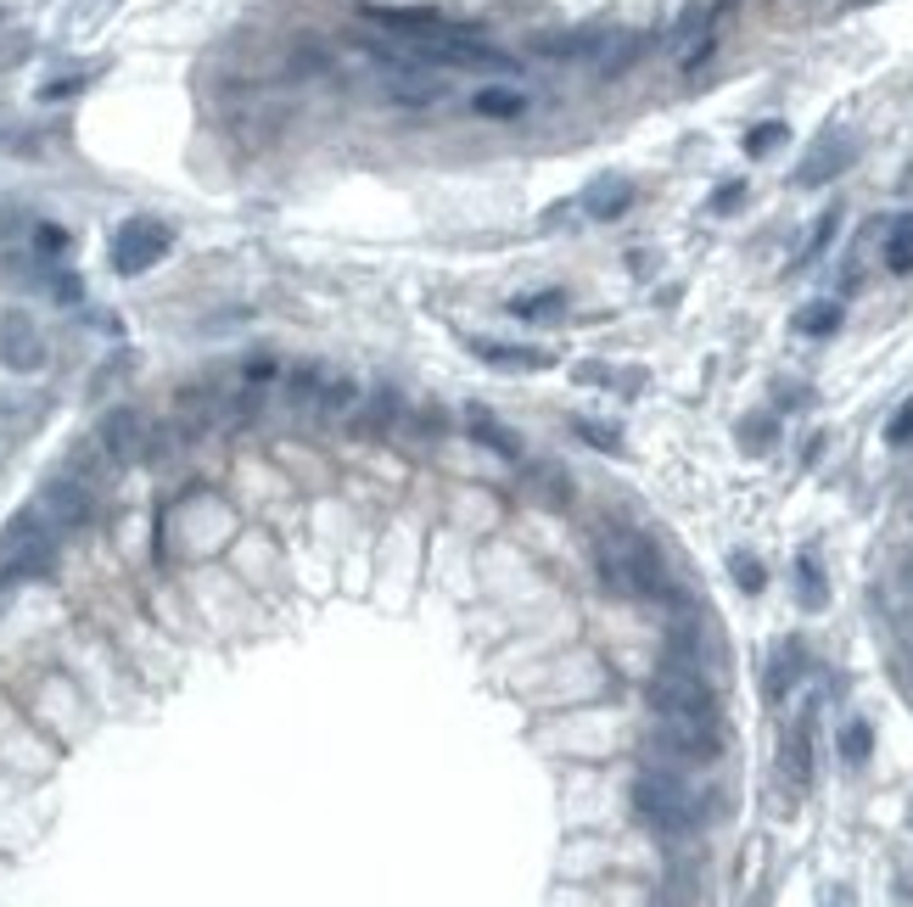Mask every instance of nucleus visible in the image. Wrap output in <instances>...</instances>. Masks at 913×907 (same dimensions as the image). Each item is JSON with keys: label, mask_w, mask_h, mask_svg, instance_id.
Returning <instances> with one entry per match:
<instances>
[{"label": "nucleus", "mask_w": 913, "mask_h": 907, "mask_svg": "<svg viewBox=\"0 0 913 907\" xmlns=\"http://www.w3.org/2000/svg\"><path fill=\"white\" fill-rule=\"evenodd\" d=\"M886 438H891V443H908V438H913V404H902V409L891 415V432H886Z\"/></svg>", "instance_id": "c85d7f7f"}, {"label": "nucleus", "mask_w": 913, "mask_h": 907, "mask_svg": "<svg viewBox=\"0 0 913 907\" xmlns=\"http://www.w3.org/2000/svg\"><path fill=\"white\" fill-rule=\"evenodd\" d=\"M886 269L891 275H908L913 269V213H902L886 235Z\"/></svg>", "instance_id": "dca6fc26"}, {"label": "nucleus", "mask_w": 913, "mask_h": 907, "mask_svg": "<svg viewBox=\"0 0 913 907\" xmlns=\"http://www.w3.org/2000/svg\"><path fill=\"white\" fill-rule=\"evenodd\" d=\"M51 560H57V538L39 521V510L18 515L12 527H7V538H0V566H7L12 578H45Z\"/></svg>", "instance_id": "20e7f679"}, {"label": "nucleus", "mask_w": 913, "mask_h": 907, "mask_svg": "<svg viewBox=\"0 0 913 907\" xmlns=\"http://www.w3.org/2000/svg\"><path fill=\"white\" fill-rule=\"evenodd\" d=\"M796 673H801V650H796V644H779V650H774V666H767V700H785V689L796 684Z\"/></svg>", "instance_id": "f3484780"}, {"label": "nucleus", "mask_w": 913, "mask_h": 907, "mask_svg": "<svg viewBox=\"0 0 913 907\" xmlns=\"http://www.w3.org/2000/svg\"><path fill=\"white\" fill-rule=\"evenodd\" d=\"M471 113L476 118H494V124H510V118L527 113V95L510 90V84H483V90L471 95Z\"/></svg>", "instance_id": "4468645a"}, {"label": "nucleus", "mask_w": 913, "mask_h": 907, "mask_svg": "<svg viewBox=\"0 0 913 907\" xmlns=\"http://www.w3.org/2000/svg\"><path fill=\"white\" fill-rule=\"evenodd\" d=\"M0 364H7L12 375H34L45 364V337H39V325L28 314H0Z\"/></svg>", "instance_id": "6e6552de"}, {"label": "nucleus", "mask_w": 913, "mask_h": 907, "mask_svg": "<svg viewBox=\"0 0 913 907\" xmlns=\"http://www.w3.org/2000/svg\"><path fill=\"white\" fill-rule=\"evenodd\" d=\"M650 745L672 761H712L724 751V729H717V718H656Z\"/></svg>", "instance_id": "423d86ee"}, {"label": "nucleus", "mask_w": 913, "mask_h": 907, "mask_svg": "<svg viewBox=\"0 0 913 907\" xmlns=\"http://www.w3.org/2000/svg\"><path fill=\"white\" fill-rule=\"evenodd\" d=\"M628 202H634V185L622 179V174H605V179H594V185L583 190V208H589L594 219H616V213H628Z\"/></svg>", "instance_id": "2eb2a0df"}, {"label": "nucleus", "mask_w": 913, "mask_h": 907, "mask_svg": "<svg viewBox=\"0 0 913 907\" xmlns=\"http://www.w3.org/2000/svg\"><path fill=\"white\" fill-rule=\"evenodd\" d=\"M510 314H516V319H533V325H550V319H560V314H566V292L516 298V303H510Z\"/></svg>", "instance_id": "6ab92c4d"}, {"label": "nucleus", "mask_w": 913, "mask_h": 907, "mask_svg": "<svg viewBox=\"0 0 913 907\" xmlns=\"http://www.w3.org/2000/svg\"><path fill=\"white\" fill-rule=\"evenodd\" d=\"M735 583H740L746 594H756V589H762L767 578H762V566H756L751 555H735Z\"/></svg>", "instance_id": "b1692460"}, {"label": "nucleus", "mask_w": 913, "mask_h": 907, "mask_svg": "<svg viewBox=\"0 0 913 907\" xmlns=\"http://www.w3.org/2000/svg\"><path fill=\"white\" fill-rule=\"evenodd\" d=\"M801 600H807L812 611H819V605H824V571H819V566H812V560H801Z\"/></svg>", "instance_id": "5701e85b"}, {"label": "nucleus", "mask_w": 913, "mask_h": 907, "mask_svg": "<svg viewBox=\"0 0 913 907\" xmlns=\"http://www.w3.org/2000/svg\"><path fill=\"white\" fill-rule=\"evenodd\" d=\"M51 292H57V303H73L79 298V275H51Z\"/></svg>", "instance_id": "7c9ffc66"}, {"label": "nucleus", "mask_w": 913, "mask_h": 907, "mask_svg": "<svg viewBox=\"0 0 913 907\" xmlns=\"http://www.w3.org/2000/svg\"><path fill=\"white\" fill-rule=\"evenodd\" d=\"M645 695H650L656 718H717L712 684L695 673V666H684V661H661Z\"/></svg>", "instance_id": "7ed1b4c3"}, {"label": "nucleus", "mask_w": 913, "mask_h": 907, "mask_svg": "<svg viewBox=\"0 0 913 907\" xmlns=\"http://www.w3.org/2000/svg\"><path fill=\"white\" fill-rule=\"evenodd\" d=\"M381 90H388V102L398 107H431L449 95V73L431 68V62H409V57H393L388 73H381Z\"/></svg>", "instance_id": "0eeeda50"}, {"label": "nucleus", "mask_w": 913, "mask_h": 907, "mask_svg": "<svg viewBox=\"0 0 913 907\" xmlns=\"http://www.w3.org/2000/svg\"><path fill=\"white\" fill-rule=\"evenodd\" d=\"M835 224H841V213H824V219H819V230H812V242H807V258H819V253L830 247V235H835Z\"/></svg>", "instance_id": "bb28decb"}, {"label": "nucleus", "mask_w": 913, "mask_h": 907, "mask_svg": "<svg viewBox=\"0 0 913 907\" xmlns=\"http://www.w3.org/2000/svg\"><path fill=\"white\" fill-rule=\"evenodd\" d=\"M846 163H852V140L830 135V140H819V152H812V158L796 168V185H824V179H835Z\"/></svg>", "instance_id": "f8f14e48"}, {"label": "nucleus", "mask_w": 913, "mask_h": 907, "mask_svg": "<svg viewBox=\"0 0 913 907\" xmlns=\"http://www.w3.org/2000/svg\"><path fill=\"white\" fill-rule=\"evenodd\" d=\"M605 45H611V34L605 28H578V34H544L539 39V51L544 57H555V62H583V57H605Z\"/></svg>", "instance_id": "9b49d317"}, {"label": "nucleus", "mask_w": 913, "mask_h": 907, "mask_svg": "<svg viewBox=\"0 0 913 907\" xmlns=\"http://www.w3.org/2000/svg\"><path fill=\"white\" fill-rule=\"evenodd\" d=\"M634 813L656 829V835H667V840H679V835H690L695 824H701V795L672 774V768H645L639 779H634Z\"/></svg>", "instance_id": "f257e3e1"}, {"label": "nucleus", "mask_w": 913, "mask_h": 907, "mask_svg": "<svg viewBox=\"0 0 913 907\" xmlns=\"http://www.w3.org/2000/svg\"><path fill=\"white\" fill-rule=\"evenodd\" d=\"M102 449H107L118 465L140 460V454H147V420H140L135 409H113V415L102 420Z\"/></svg>", "instance_id": "9d476101"}, {"label": "nucleus", "mask_w": 913, "mask_h": 907, "mask_svg": "<svg viewBox=\"0 0 913 907\" xmlns=\"http://www.w3.org/2000/svg\"><path fill=\"white\" fill-rule=\"evenodd\" d=\"M578 432H583V438H589V443H594V449H611V454H616V449H622V443H616V438H611V432H605V426H594V420H583V426H578Z\"/></svg>", "instance_id": "c756f323"}, {"label": "nucleus", "mask_w": 913, "mask_h": 907, "mask_svg": "<svg viewBox=\"0 0 913 907\" xmlns=\"http://www.w3.org/2000/svg\"><path fill=\"white\" fill-rule=\"evenodd\" d=\"M785 135H790L785 124H756V129L746 135V152H751V158H762V152H774V147H779Z\"/></svg>", "instance_id": "412c9836"}, {"label": "nucleus", "mask_w": 913, "mask_h": 907, "mask_svg": "<svg viewBox=\"0 0 913 907\" xmlns=\"http://www.w3.org/2000/svg\"><path fill=\"white\" fill-rule=\"evenodd\" d=\"M476 353H483L488 364H505V370H544L550 353L539 348H499V342H476Z\"/></svg>", "instance_id": "a211bd4d"}, {"label": "nucleus", "mask_w": 913, "mask_h": 907, "mask_svg": "<svg viewBox=\"0 0 913 907\" xmlns=\"http://www.w3.org/2000/svg\"><path fill=\"white\" fill-rule=\"evenodd\" d=\"M471 432H476V438H483L488 449H499V454H510V460H516V443H510V438L499 432V426H494L488 415H471Z\"/></svg>", "instance_id": "4be33fe9"}, {"label": "nucleus", "mask_w": 913, "mask_h": 907, "mask_svg": "<svg viewBox=\"0 0 913 907\" xmlns=\"http://www.w3.org/2000/svg\"><path fill=\"white\" fill-rule=\"evenodd\" d=\"M600 578H605V589L628 594V600H661L667 594L661 555L634 533H616V538L600 544Z\"/></svg>", "instance_id": "f03ea898"}, {"label": "nucleus", "mask_w": 913, "mask_h": 907, "mask_svg": "<svg viewBox=\"0 0 913 907\" xmlns=\"http://www.w3.org/2000/svg\"><path fill=\"white\" fill-rule=\"evenodd\" d=\"M39 521L45 527H84L90 521V493L73 482V476H62V482H51L39 493Z\"/></svg>", "instance_id": "1a4fd4ad"}, {"label": "nucleus", "mask_w": 913, "mask_h": 907, "mask_svg": "<svg viewBox=\"0 0 913 907\" xmlns=\"http://www.w3.org/2000/svg\"><path fill=\"white\" fill-rule=\"evenodd\" d=\"M841 751H846V761H863V756H869V729L852 723V729L841 734Z\"/></svg>", "instance_id": "393cba45"}, {"label": "nucleus", "mask_w": 913, "mask_h": 907, "mask_svg": "<svg viewBox=\"0 0 913 907\" xmlns=\"http://www.w3.org/2000/svg\"><path fill=\"white\" fill-rule=\"evenodd\" d=\"M174 247V230L163 219H124L113 230V269L118 275H147L152 264H163Z\"/></svg>", "instance_id": "39448f33"}, {"label": "nucleus", "mask_w": 913, "mask_h": 907, "mask_svg": "<svg viewBox=\"0 0 913 907\" xmlns=\"http://www.w3.org/2000/svg\"><path fill=\"white\" fill-rule=\"evenodd\" d=\"M796 330H807V337H830V330H841V309L835 303H812L796 314Z\"/></svg>", "instance_id": "aec40b11"}, {"label": "nucleus", "mask_w": 913, "mask_h": 907, "mask_svg": "<svg viewBox=\"0 0 913 907\" xmlns=\"http://www.w3.org/2000/svg\"><path fill=\"white\" fill-rule=\"evenodd\" d=\"M740 197H746V185H740V179H729V185L712 197V213H735V202H740Z\"/></svg>", "instance_id": "cd10ccee"}, {"label": "nucleus", "mask_w": 913, "mask_h": 907, "mask_svg": "<svg viewBox=\"0 0 913 907\" xmlns=\"http://www.w3.org/2000/svg\"><path fill=\"white\" fill-rule=\"evenodd\" d=\"M785 784H790V795H801L807 784H812V723L801 718L796 729H790V740H785Z\"/></svg>", "instance_id": "ddd939ff"}, {"label": "nucleus", "mask_w": 913, "mask_h": 907, "mask_svg": "<svg viewBox=\"0 0 913 907\" xmlns=\"http://www.w3.org/2000/svg\"><path fill=\"white\" fill-rule=\"evenodd\" d=\"M34 242H39V253H45V258H57V253L68 247V230H57V224H39V230H34Z\"/></svg>", "instance_id": "a878e982"}]
</instances>
